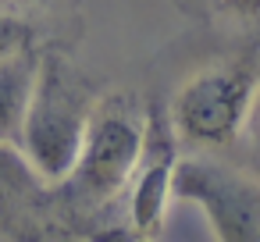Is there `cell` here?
<instances>
[{
	"label": "cell",
	"instance_id": "obj_2",
	"mask_svg": "<svg viewBox=\"0 0 260 242\" xmlns=\"http://www.w3.org/2000/svg\"><path fill=\"white\" fill-rule=\"evenodd\" d=\"M96 96L100 93L93 89V82L64 54L50 50L40 57V75L22 121L18 150L25 153V160L36 167L43 182L57 185L68 178Z\"/></svg>",
	"mask_w": 260,
	"mask_h": 242
},
{
	"label": "cell",
	"instance_id": "obj_1",
	"mask_svg": "<svg viewBox=\"0 0 260 242\" xmlns=\"http://www.w3.org/2000/svg\"><path fill=\"white\" fill-rule=\"evenodd\" d=\"M146 132V103L132 89H111L100 93L79 146V157L57 189L64 192V203L86 217H104L118 199H125L128 178L139 160Z\"/></svg>",
	"mask_w": 260,
	"mask_h": 242
},
{
	"label": "cell",
	"instance_id": "obj_4",
	"mask_svg": "<svg viewBox=\"0 0 260 242\" xmlns=\"http://www.w3.org/2000/svg\"><path fill=\"white\" fill-rule=\"evenodd\" d=\"M175 199L203 214L217 242H260V171L221 153H178Z\"/></svg>",
	"mask_w": 260,
	"mask_h": 242
},
{
	"label": "cell",
	"instance_id": "obj_9",
	"mask_svg": "<svg viewBox=\"0 0 260 242\" xmlns=\"http://www.w3.org/2000/svg\"><path fill=\"white\" fill-rule=\"evenodd\" d=\"M29 43H36L32 25L22 22V18H15V15H4V11H0V57H8L11 50L29 47Z\"/></svg>",
	"mask_w": 260,
	"mask_h": 242
},
{
	"label": "cell",
	"instance_id": "obj_3",
	"mask_svg": "<svg viewBox=\"0 0 260 242\" xmlns=\"http://www.w3.org/2000/svg\"><path fill=\"white\" fill-rule=\"evenodd\" d=\"M260 72L253 57H224L196 68L168 100V121L185 153H228L239 146Z\"/></svg>",
	"mask_w": 260,
	"mask_h": 242
},
{
	"label": "cell",
	"instance_id": "obj_5",
	"mask_svg": "<svg viewBox=\"0 0 260 242\" xmlns=\"http://www.w3.org/2000/svg\"><path fill=\"white\" fill-rule=\"evenodd\" d=\"M178 135L168 121L164 103H146V132L139 146L136 171L125 189V221L136 238L164 235L168 210L175 203V164H178Z\"/></svg>",
	"mask_w": 260,
	"mask_h": 242
},
{
	"label": "cell",
	"instance_id": "obj_7",
	"mask_svg": "<svg viewBox=\"0 0 260 242\" xmlns=\"http://www.w3.org/2000/svg\"><path fill=\"white\" fill-rule=\"evenodd\" d=\"M40 57L43 50L36 43L0 57V143H18L22 135V121L32 100L36 75H40Z\"/></svg>",
	"mask_w": 260,
	"mask_h": 242
},
{
	"label": "cell",
	"instance_id": "obj_10",
	"mask_svg": "<svg viewBox=\"0 0 260 242\" xmlns=\"http://www.w3.org/2000/svg\"><path fill=\"white\" fill-rule=\"evenodd\" d=\"M214 4H217V11H221L232 25H239V29L260 25V0H214Z\"/></svg>",
	"mask_w": 260,
	"mask_h": 242
},
{
	"label": "cell",
	"instance_id": "obj_11",
	"mask_svg": "<svg viewBox=\"0 0 260 242\" xmlns=\"http://www.w3.org/2000/svg\"><path fill=\"white\" fill-rule=\"evenodd\" d=\"M11 4H43V0H11Z\"/></svg>",
	"mask_w": 260,
	"mask_h": 242
},
{
	"label": "cell",
	"instance_id": "obj_6",
	"mask_svg": "<svg viewBox=\"0 0 260 242\" xmlns=\"http://www.w3.org/2000/svg\"><path fill=\"white\" fill-rule=\"evenodd\" d=\"M54 185L36 175L18 143H0V231L25 235L29 224H43Z\"/></svg>",
	"mask_w": 260,
	"mask_h": 242
},
{
	"label": "cell",
	"instance_id": "obj_8",
	"mask_svg": "<svg viewBox=\"0 0 260 242\" xmlns=\"http://www.w3.org/2000/svg\"><path fill=\"white\" fill-rule=\"evenodd\" d=\"M239 143L246 150L249 167L260 171V82H256V93H253V103H249V114H246V125H242Z\"/></svg>",
	"mask_w": 260,
	"mask_h": 242
}]
</instances>
